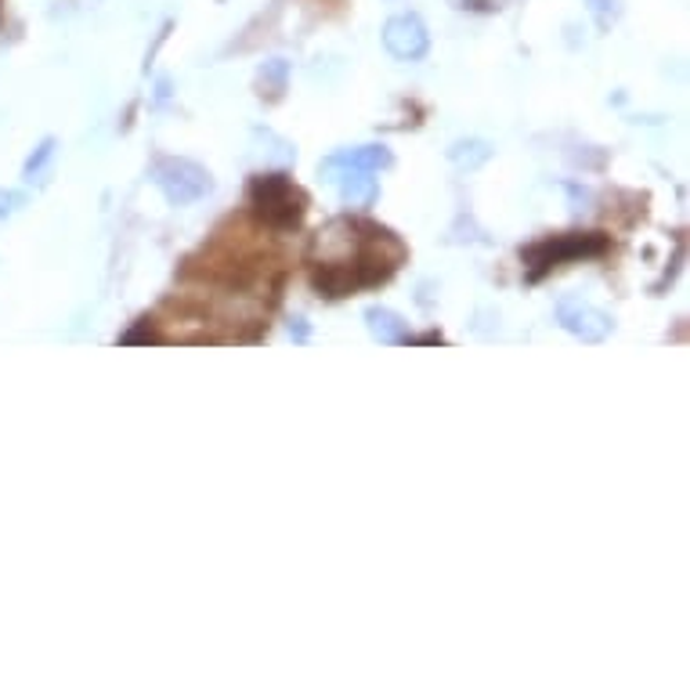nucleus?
Returning a JSON list of instances; mask_svg holds the SVG:
<instances>
[{
    "mask_svg": "<svg viewBox=\"0 0 690 690\" xmlns=\"http://www.w3.org/2000/svg\"><path fill=\"white\" fill-rule=\"evenodd\" d=\"M290 336H293L297 344H308L311 325H308V319H304V315H293V319H290Z\"/></svg>",
    "mask_w": 690,
    "mask_h": 690,
    "instance_id": "obj_17",
    "label": "nucleus"
},
{
    "mask_svg": "<svg viewBox=\"0 0 690 690\" xmlns=\"http://www.w3.org/2000/svg\"><path fill=\"white\" fill-rule=\"evenodd\" d=\"M254 134H260L268 141V163H276V166H293L297 163V149L290 145L285 138H279L276 130H268V127H254Z\"/></svg>",
    "mask_w": 690,
    "mask_h": 690,
    "instance_id": "obj_13",
    "label": "nucleus"
},
{
    "mask_svg": "<svg viewBox=\"0 0 690 690\" xmlns=\"http://www.w3.org/2000/svg\"><path fill=\"white\" fill-rule=\"evenodd\" d=\"M55 155H58V141L55 138H44L41 145L25 155V163H22V181H25V185H44L51 163H55Z\"/></svg>",
    "mask_w": 690,
    "mask_h": 690,
    "instance_id": "obj_12",
    "label": "nucleus"
},
{
    "mask_svg": "<svg viewBox=\"0 0 690 690\" xmlns=\"http://www.w3.org/2000/svg\"><path fill=\"white\" fill-rule=\"evenodd\" d=\"M585 4H590V11H593V19L601 22V30H611V22L618 19V0H585Z\"/></svg>",
    "mask_w": 690,
    "mask_h": 690,
    "instance_id": "obj_15",
    "label": "nucleus"
},
{
    "mask_svg": "<svg viewBox=\"0 0 690 690\" xmlns=\"http://www.w3.org/2000/svg\"><path fill=\"white\" fill-rule=\"evenodd\" d=\"M492 155H496V145L485 138H460L449 145V163L460 166V171H481Z\"/></svg>",
    "mask_w": 690,
    "mask_h": 690,
    "instance_id": "obj_10",
    "label": "nucleus"
},
{
    "mask_svg": "<svg viewBox=\"0 0 690 690\" xmlns=\"http://www.w3.org/2000/svg\"><path fill=\"white\" fill-rule=\"evenodd\" d=\"M395 166V152L387 145H355V149H336L322 160V174L333 181L341 171H390Z\"/></svg>",
    "mask_w": 690,
    "mask_h": 690,
    "instance_id": "obj_7",
    "label": "nucleus"
},
{
    "mask_svg": "<svg viewBox=\"0 0 690 690\" xmlns=\"http://www.w3.org/2000/svg\"><path fill=\"white\" fill-rule=\"evenodd\" d=\"M166 101H171V80L160 76V84H155V109H163Z\"/></svg>",
    "mask_w": 690,
    "mask_h": 690,
    "instance_id": "obj_18",
    "label": "nucleus"
},
{
    "mask_svg": "<svg viewBox=\"0 0 690 690\" xmlns=\"http://www.w3.org/2000/svg\"><path fill=\"white\" fill-rule=\"evenodd\" d=\"M401 260L406 246L395 239V231L366 220H330L311 254V290L325 301H344L387 282Z\"/></svg>",
    "mask_w": 690,
    "mask_h": 690,
    "instance_id": "obj_1",
    "label": "nucleus"
},
{
    "mask_svg": "<svg viewBox=\"0 0 690 690\" xmlns=\"http://www.w3.org/2000/svg\"><path fill=\"white\" fill-rule=\"evenodd\" d=\"M568 195H571V214H582V211H590V206H585V203H590L593 195L585 192V188H579V185H568Z\"/></svg>",
    "mask_w": 690,
    "mask_h": 690,
    "instance_id": "obj_16",
    "label": "nucleus"
},
{
    "mask_svg": "<svg viewBox=\"0 0 690 690\" xmlns=\"http://www.w3.org/2000/svg\"><path fill=\"white\" fill-rule=\"evenodd\" d=\"M557 322H561L564 333H571L582 344H604L607 336L615 333V319L601 308L579 301V297H564V301L557 304Z\"/></svg>",
    "mask_w": 690,
    "mask_h": 690,
    "instance_id": "obj_6",
    "label": "nucleus"
},
{
    "mask_svg": "<svg viewBox=\"0 0 690 690\" xmlns=\"http://www.w3.org/2000/svg\"><path fill=\"white\" fill-rule=\"evenodd\" d=\"M290 73L293 65L285 58H268L257 69V95L265 101H282V95L290 90Z\"/></svg>",
    "mask_w": 690,
    "mask_h": 690,
    "instance_id": "obj_11",
    "label": "nucleus"
},
{
    "mask_svg": "<svg viewBox=\"0 0 690 690\" xmlns=\"http://www.w3.org/2000/svg\"><path fill=\"white\" fill-rule=\"evenodd\" d=\"M333 181L341 188V203L347 211H369L380 200V181L373 177V171H341Z\"/></svg>",
    "mask_w": 690,
    "mask_h": 690,
    "instance_id": "obj_8",
    "label": "nucleus"
},
{
    "mask_svg": "<svg viewBox=\"0 0 690 690\" xmlns=\"http://www.w3.org/2000/svg\"><path fill=\"white\" fill-rule=\"evenodd\" d=\"M366 330L376 344H387V347H395V344H412V333H409V322L398 315V311H390L384 304H373L366 308Z\"/></svg>",
    "mask_w": 690,
    "mask_h": 690,
    "instance_id": "obj_9",
    "label": "nucleus"
},
{
    "mask_svg": "<svg viewBox=\"0 0 690 690\" xmlns=\"http://www.w3.org/2000/svg\"><path fill=\"white\" fill-rule=\"evenodd\" d=\"M250 206L257 220L271 231H293L301 228V220L308 214V195L293 185V177H285L282 171L276 174H257L250 181Z\"/></svg>",
    "mask_w": 690,
    "mask_h": 690,
    "instance_id": "obj_2",
    "label": "nucleus"
},
{
    "mask_svg": "<svg viewBox=\"0 0 690 690\" xmlns=\"http://www.w3.org/2000/svg\"><path fill=\"white\" fill-rule=\"evenodd\" d=\"M149 177L171 206H192L214 192V174L203 163L185 160V155H160Z\"/></svg>",
    "mask_w": 690,
    "mask_h": 690,
    "instance_id": "obj_4",
    "label": "nucleus"
},
{
    "mask_svg": "<svg viewBox=\"0 0 690 690\" xmlns=\"http://www.w3.org/2000/svg\"><path fill=\"white\" fill-rule=\"evenodd\" d=\"M384 47L398 62H423L431 55V30L416 11H401L384 25Z\"/></svg>",
    "mask_w": 690,
    "mask_h": 690,
    "instance_id": "obj_5",
    "label": "nucleus"
},
{
    "mask_svg": "<svg viewBox=\"0 0 690 690\" xmlns=\"http://www.w3.org/2000/svg\"><path fill=\"white\" fill-rule=\"evenodd\" d=\"M25 203H30V192H22V188H0V228H4L8 220L15 217Z\"/></svg>",
    "mask_w": 690,
    "mask_h": 690,
    "instance_id": "obj_14",
    "label": "nucleus"
},
{
    "mask_svg": "<svg viewBox=\"0 0 690 690\" xmlns=\"http://www.w3.org/2000/svg\"><path fill=\"white\" fill-rule=\"evenodd\" d=\"M607 236H579V231H571V236H550V239H539L531 242L520 260H525V279L528 282H542L550 276L553 268H564L571 260H596L607 254Z\"/></svg>",
    "mask_w": 690,
    "mask_h": 690,
    "instance_id": "obj_3",
    "label": "nucleus"
}]
</instances>
